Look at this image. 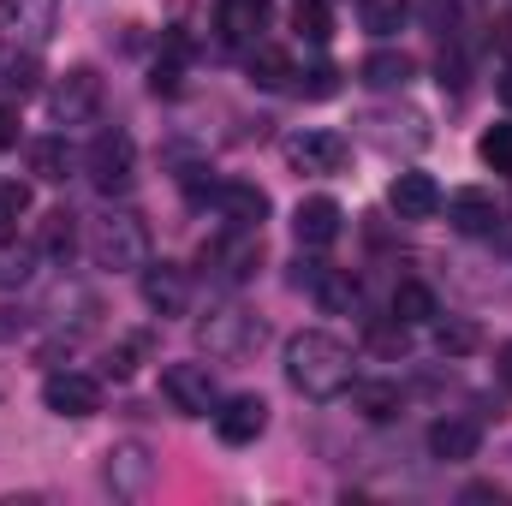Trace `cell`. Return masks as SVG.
<instances>
[{
  "label": "cell",
  "mask_w": 512,
  "mask_h": 506,
  "mask_svg": "<svg viewBox=\"0 0 512 506\" xmlns=\"http://www.w3.org/2000/svg\"><path fill=\"white\" fill-rule=\"evenodd\" d=\"M42 405H48L54 417L84 423V417H96V411H102V381L84 376V370H54V376L42 381Z\"/></svg>",
  "instance_id": "9"
},
{
  "label": "cell",
  "mask_w": 512,
  "mask_h": 506,
  "mask_svg": "<svg viewBox=\"0 0 512 506\" xmlns=\"http://www.w3.org/2000/svg\"><path fill=\"white\" fill-rule=\"evenodd\" d=\"M197 340H203V352H209V358H221V364H245L256 346L268 340V328H262V316H256V310L227 304V310H209V316L197 322Z\"/></svg>",
  "instance_id": "3"
},
{
  "label": "cell",
  "mask_w": 512,
  "mask_h": 506,
  "mask_svg": "<svg viewBox=\"0 0 512 506\" xmlns=\"http://www.w3.org/2000/svg\"><path fill=\"white\" fill-rule=\"evenodd\" d=\"M30 334V310L24 304H0V346L6 340H24Z\"/></svg>",
  "instance_id": "36"
},
{
  "label": "cell",
  "mask_w": 512,
  "mask_h": 506,
  "mask_svg": "<svg viewBox=\"0 0 512 506\" xmlns=\"http://www.w3.org/2000/svg\"><path fill=\"white\" fill-rule=\"evenodd\" d=\"M435 346H441V358H465V352H477V328L471 322H459V316H435Z\"/></svg>",
  "instance_id": "31"
},
{
  "label": "cell",
  "mask_w": 512,
  "mask_h": 506,
  "mask_svg": "<svg viewBox=\"0 0 512 506\" xmlns=\"http://www.w3.org/2000/svg\"><path fill=\"white\" fill-rule=\"evenodd\" d=\"M161 393H167V405L179 417H215V405H221L209 364H167L161 370Z\"/></svg>",
  "instance_id": "7"
},
{
  "label": "cell",
  "mask_w": 512,
  "mask_h": 506,
  "mask_svg": "<svg viewBox=\"0 0 512 506\" xmlns=\"http://www.w3.org/2000/svg\"><path fill=\"white\" fill-rule=\"evenodd\" d=\"M137 286H143V304L155 316H185L191 310V274L179 262H143L137 268Z\"/></svg>",
  "instance_id": "11"
},
{
  "label": "cell",
  "mask_w": 512,
  "mask_h": 506,
  "mask_svg": "<svg viewBox=\"0 0 512 506\" xmlns=\"http://www.w3.org/2000/svg\"><path fill=\"white\" fill-rule=\"evenodd\" d=\"M203 262H209L227 286H239V280H251L256 268H262V233H256V227H227L221 239L203 245Z\"/></svg>",
  "instance_id": "8"
},
{
  "label": "cell",
  "mask_w": 512,
  "mask_h": 506,
  "mask_svg": "<svg viewBox=\"0 0 512 506\" xmlns=\"http://www.w3.org/2000/svg\"><path fill=\"white\" fill-rule=\"evenodd\" d=\"M292 90H298V96H310V102H328V96L340 90V72H334V66L322 60V66H310V72H298V78H292Z\"/></svg>",
  "instance_id": "33"
},
{
  "label": "cell",
  "mask_w": 512,
  "mask_h": 506,
  "mask_svg": "<svg viewBox=\"0 0 512 506\" xmlns=\"http://www.w3.org/2000/svg\"><path fill=\"white\" fill-rule=\"evenodd\" d=\"M30 203H36V191L24 179H0V227H12L18 215H30Z\"/></svg>",
  "instance_id": "34"
},
{
  "label": "cell",
  "mask_w": 512,
  "mask_h": 506,
  "mask_svg": "<svg viewBox=\"0 0 512 506\" xmlns=\"http://www.w3.org/2000/svg\"><path fill=\"white\" fill-rule=\"evenodd\" d=\"M495 376H501V387L512 393V340L501 346V352H495Z\"/></svg>",
  "instance_id": "39"
},
{
  "label": "cell",
  "mask_w": 512,
  "mask_h": 506,
  "mask_svg": "<svg viewBox=\"0 0 512 506\" xmlns=\"http://www.w3.org/2000/svg\"><path fill=\"white\" fill-rule=\"evenodd\" d=\"M0 30H12L24 48H48L60 30V6L54 0H0Z\"/></svg>",
  "instance_id": "13"
},
{
  "label": "cell",
  "mask_w": 512,
  "mask_h": 506,
  "mask_svg": "<svg viewBox=\"0 0 512 506\" xmlns=\"http://www.w3.org/2000/svg\"><path fill=\"white\" fill-rule=\"evenodd\" d=\"M24 155H30V173H36V179H48V185H66V179H72V167H78V155L66 149V137H36Z\"/></svg>",
  "instance_id": "24"
},
{
  "label": "cell",
  "mask_w": 512,
  "mask_h": 506,
  "mask_svg": "<svg viewBox=\"0 0 512 506\" xmlns=\"http://www.w3.org/2000/svg\"><path fill=\"white\" fill-rule=\"evenodd\" d=\"M292 30H298L310 48H328V36H334V6H328V0H298V6H292Z\"/></svg>",
  "instance_id": "28"
},
{
  "label": "cell",
  "mask_w": 512,
  "mask_h": 506,
  "mask_svg": "<svg viewBox=\"0 0 512 506\" xmlns=\"http://www.w3.org/2000/svg\"><path fill=\"white\" fill-rule=\"evenodd\" d=\"M280 364H286V381L304 393V399H340L346 387H352V346L346 340H334L328 328H304V334H292L286 340V352H280Z\"/></svg>",
  "instance_id": "1"
},
{
  "label": "cell",
  "mask_w": 512,
  "mask_h": 506,
  "mask_svg": "<svg viewBox=\"0 0 512 506\" xmlns=\"http://www.w3.org/2000/svg\"><path fill=\"white\" fill-rule=\"evenodd\" d=\"M447 203V221L459 227V233H495L501 227V203H495V191H483V185H459L453 197H441Z\"/></svg>",
  "instance_id": "17"
},
{
  "label": "cell",
  "mask_w": 512,
  "mask_h": 506,
  "mask_svg": "<svg viewBox=\"0 0 512 506\" xmlns=\"http://www.w3.org/2000/svg\"><path fill=\"white\" fill-rule=\"evenodd\" d=\"M102 483H108L120 501H143V495L155 489V459H149V447H143V441H120V447H108Z\"/></svg>",
  "instance_id": "10"
},
{
  "label": "cell",
  "mask_w": 512,
  "mask_h": 506,
  "mask_svg": "<svg viewBox=\"0 0 512 506\" xmlns=\"http://www.w3.org/2000/svg\"><path fill=\"white\" fill-rule=\"evenodd\" d=\"M501 102H507V108H512V72H507V78H501Z\"/></svg>",
  "instance_id": "41"
},
{
  "label": "cell",
  "mask_w": 512,
  "mask_h": 506,
  "mask_svg": "<svg viewBox=\"0 0 512 506\" xmlns=\"http://www.w3.org/2000/svg\"><path fill=\"white\" fill-rule=\"evenodd\" d=\"M411 24V0H364V30L370 36H399Z\"/></svg>",
  "instance_id": "30"
},
{
  "label": "cell",
  "mask_w": 512,
  "mask_h": 506,
  "mask_svg": "<svg viewBox=\"0 0 512 506\" xmlns=\"http://www.w3.org/2000/svg\"><path fill=\"white\" fill-rule=\"evenodd\" d=\"M441 310H435V292L423 286V280H399L393 286V322H405V328H417V322H435Z\"/></svg>",
  "instance_id": "27"
},
{
  "label": "cell",
  "mask_w": 512,
  "mask_h": 506,
  "mask_svg": "<svg viewBox=\"0 0 512 506\" xmlns=\"http://www.w3.org/2000/svg\"><path fill=\"white\" fill-rule=\"evenodd\" d=\"M262 429H268V399L262 393H233V399L215 405V435L227 447H251Z\"/></svg>",
  "instance_id": "14"
},
{
  "label": "cell",
  "mask_w": 512,
  "mask_h": 506,
  "mask_svg": "<svg viewBox=\"0 0 512 506\" xmlns=\"http://www.w3.org/2000/svg\"><path fill=\"white\" fill-rule=\"evenodd\" d=\"M346 393H352V405H358L370 423H393V417H399V405H405V393H399L393 381H352Z\"/></svg>",
  "instance_id": "26"
},
{
  "label": "cell",
  "mask_w": 512,
  "mask_h": 506,
  "mask_svg": "<svg viewBox=\"0 0 512 506\" xmlns=\"http://www.w3.org/2000/svg\"><path fill=\"white\" fill-rule=\"evenodd\" d=\"M149 84H155V96H173V90H179V66H155Z\"/></svg>",
  "instance_id": "38"
},
{
  "label": "cell",
  "mask_w": 512,
  "mask_h": 506,
  "mask_svg": "<svg viewBox=\"0 0 512 506\" xmlns=\"http://www.w3.org/2000/svg\"><path fill=\"white\" fill-rule=\"evenodd\" d=\"M292 286H304V292L316 298V310H328V316H340V310H352V304H358V280H352V268H328V262H298Z\"/></svg>",
  "instance_id": "12"
},
{
  "label": "cell",
  "mask_w": 512,
  "mask_h": 506,
  "mask_svg": "<svg viewBox=\"0 0 512 506\" xmlns=\"http://www.w3.org/2000/svg\"><path fill=\"white\" fill-rule=\"evenodd\" d=\"M30 262H36V245H18L12 227H0V292L6 286H24L30 280Z\"/></svg>",
  "instance_id": "29"
},
{
  "label": "cell",
  "mask_w": 512,
  "mask_h": 506,
  "mask_svg": "<svg viewBox=\"0 0 512 506\" xmlns=\"http://www.w3.org/2000/svg\"><path fill=\"white\" fill-rule=\"evenodd\" d=\"M36 90H42V60H36V48L6 54V60H0V102H24V96H36Z\"/></svg>",
  "instance_id": "23"
},
{
  "label": "cell",
  "mask_w": 512,
  "mask_h": 506,
  "mask_svg": "<svg viewBox=\"0 0 512 506\" xmlns=\"http://www.w3.org/2000/svg\"><path fill=\"white\" fill-rule=\"evenodd\" d=\"M495 42H501V48H507V54H512V12H507V18H501V24H495Z\"/></svg>",
  "instance_id": "40"
},
{
  "label": "cell",
  "mask_w": 512,
  "mask_h": 506,
  "mask_svg": "<svg viewBox=\"0 0 512 506\" xmlns=\"http://www.w3.org/2000/svg\"><path fill=\"white\" fill-rule=\"evenodd\" d=\"M0 399H6V381H0Z\"/></svg>",
  "instance_id": "42"
},
{
  "label": "cell",
  "mask_w": 512,
  "mask_h": 506,
  "mask_svg": "<svg viewBox=\"0 0 512 506\" xmlns=\"http://www.w3.org/2000/svg\"><path fill=\"white\" fill-rule=\"evenodd\" d=\"M477 447H483V429H477L471 417H441V423H429V453H435L441 465L477 459Z\"/></svg>",
  "instance_id": "20"
},
{
  "label": "cell",
  "mask_w": 512,
  "mask_h": 506,
  "mask_svg": "<svg viewBox=\"0 0 512 506\" xmlns=\"http://www.w3.org/2000/svg\"><path fill=\"white\" fill-rule=\"evenodd\" d=\"M215 209H221L227 227H256V233H262V221H268V191L251 185V179H221V185H215Z\"/></svg>",
  "instance_id": "19"
},
{
  "label": "cell",
  "mask_w": 512,
  "mask_h": 506,
  "mask_svg": "<svg viewBox=\"0 0 512 506\" xmlns=\"http://www.w3.org/2000/svg\"><path fill=\"white\" fill-rule=\"evenodd\" d=\"M78 251V215L72 209H48L42 227H36V256H48L54 268H66Z\"/></svg>",
  "instance_id": "21"
},
{
  "label": "cell",
  "mask_w": 512,
  "mask_h": 506,
  "mask_svg": "<svg viewBox=\"0 0 512 506\" xmlns=\"http://www.w3.org/2000/svg\"><path fill=\"white\" fill-rule=\"evenodd\" d=\"M48 114H54V126H90L102 114V78H96V66L60 72L54 90H48Z\"/></svg>",
  "instance_id": "5"
},
{
  "label": "cell",
  "mask_w": 512,
  "mask_h": 506,
  "mask_svg": "<svg viewBox=\"0 0 512 506\" xmlns=\"http://www.w3.org/2000/svg\"><path fill=\"white\" fill-rule=\"evenodd\" d=\"M90 256H96V268H114V274L143 268L149 262V227H143V215H131V209L96 215L90 221Z\"/></svg>",
  "instance_id": "2"
},
{
  "label": "cell",
  "mask_w": 512,
  "mask_h": 506,
  "mask_svg": "<svg viewBox=\"0 0 512 506\" xmlns=\"http://www.w3.org/2000/svg\"><path fill=\"white\" fill-rule=\"evenodd\" d=\"M18 143V114H12V102H0V149H12Z\"/></svg>",
  "instance_id": "37"
},
{
  "label": "cell",
  "mask_w": 512,
  "mask_h": 506,
  "mask_svg": "<svg viewBox=\"0 0 512 506\" xmlns=\"http://www.w3.org/2000/svg\"><path fill=\"white\" fill-rule=\"evenodd\" d=\"M411 72H417V66H411V54H399V48H376V54L358 66V78H364L370 90H405V84H411Z\"/></svg>",
  "instance_id": "25"
},
{
  "label": "cell",
  "mask_w": 512,
  "mask_h": 506,
  "mask_svg": "<svg viewBox=\"0 0 512 506\" xmlns=\"http://www.w3.org/2000/svg\"><path fill=\"white\" fill-rule=\"evenodd\" d=\"M387 203H393V215H399V221H429V215L441 209V185H435L423 167H405V173H393Z\"/></svg>",
  "instance_id": "16"
},
{
  "label": "cell",
  "mask_w": 512,
  "mask_h": 506,
  "mask_svg": "<svg viewBox=\"0 0 512 506\" xmlns=\"http://www.w3.org/2000/svg\"><path fill=\"white\" fill-rule=\"evenodd\" d=\"M340 203L334 197H304L298 209H292V239L304 245V251H322V245H334L340 239Z\"/></svg>",
  "instance_id": "18"
},
{
  "label": "cell",
  "mask_w": 512,
  "mask_h": 506,
  "mask_svg": "<svg viewBox=\"0 0 512 506\" xmlns=\"http://www.w3.org/2000/svg\"><path fill=\"white\" fill-rule=\"evenodd\" d=\"M286 161H292V173L334 179V173H346L352 143H346L340 131H328V126H304V131H292V137H286Z\"/></svg>",
  "instance_id": "4"
},
{
  "label": "cell",
  "mask_w": 512,
  "mask_h": 506,
  "mask_svg": "<svg viewBox=\"0 0 512 506\" xmlns=\"http://www.w3.org/2000/svg\"><path fill=\"white\" fill-rule=\"evenodd\" d=\"M143 352H149V340H143V334H131L126 346H120V352H108V376H120V381H126L131 370H137V358H143Z\"/></svg>",
  "instance_id": "35"
},
{
  "label": "cell",
  "mask_w": 512,
  "mask_h": 506,
  "mask_svg": "<svg viewBox=\"0 0 512 506\" xmlns=\"http://www.w3.org/2000/svg\"><path fill=\"white\" fill-rule=\"evenodd\" d=\"M477 155L495 167V173H512V126L501 120V126H489L483 131V143H477Z\"/></svg>",
  "instance_id": "32"
},
{
  "label": "cell",
  "mask_w": 512,
  "mask_h": 506,
  "mask_svg": "<svg viewBox=\"0 0 512 506\" xmlns=\"http://www.w3.org/2000/svg\"><path fill=\"white\" fill-rule=\"evenodd\" d=\"M84 173H90V185L96 191H126L131 179H137V143H131L126 131H96V143L84 149Z\"/></svg>",
  "instance_id": "6"
},
{
  "label": "cell",
  "mask_w": 512,
  "mask_h": 506,
  "mask_svg": "<svg viewBox=\"0 0 512 506\" xmlns=\"http://www.w3.org/2000/svg\"><path fill=\"white\" fill-rule=\"evenodd\" d=\"M245 72H251L256 90H292V78H298L292 54H280V48H268V42L245 48Z\"/></svg>",
  "instance_id": "22"
},
{
  "label": "cell",
  "mask_w": 512,
  "mask_h": 506,
  "mask_svg": "<svg viewBox=\"0 0 512 506\" xmlns=\"http://www.w3.org/2000/svg\"><path fill=\"white\" fill-rule=\"evenodd\" d=\"M274 18V0H215V30L233 48H256Z\"/></svg>",
  "instance_id": "15"
}]
</instances>
